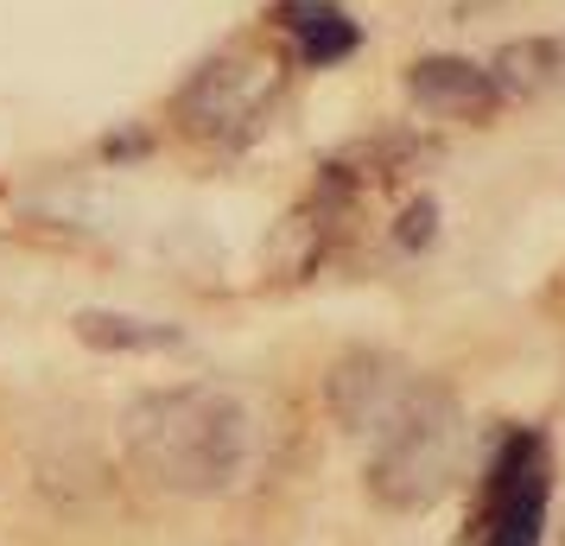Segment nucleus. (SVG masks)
Returning <instances> with one entry per match:
<instances>
[{
    "mask_svg": "<svg viewBox=\"0 0 565 546\" xmlns=\"http://www.w3.org/2000/svg\"><path fill=\"white\" fill-rule=\"evenodd\" d=\"M337 419L369 445V490L387 508H433L463 464L458 400L394 356H350L331 382Z\"/></svg>",
    "mask_w": 565,
    "mask_h": 546,
    "instance_id": "f257e3e1",
    "label": "nucleus"
},
{
    "mask_svg": "<svg viewBox=\"0 0 565 546\" xmlns=\"http://www.w3.org/2000/svg\"><path fill=\"white\" fill-rule=\"evenodd\" d=\"M255 451L242 400L223 388H166L128 414L134 470L172 495H223L242 483Z\"/></svg>",
    "mask_w": 565,
    "mask_h": 546,
    "instance_id": "f03ea898",
    "label": "nucleus"
},
{
    "mask_svg": "<svg viewBox=\"0 0 565 546\" xmlns=\"http://www.w3.org/2000/svg\"><path fill=\"white\" fill-rule=\"evenodd\" d=\"M546 495H553V458L546 439L514 426L495 445L483 477V515H477V546H540L546 527Z\"/></svg>",
    "mask_w": 565,
    "mask_h": 546,
    "instance_id": "7ed1b4c3",
    "label": "nucleus"
},
{
    "mask_svg": "<svg viewBox=\"0 0 565 546\" xmlns=\"http://www.w3.org/2000/svg\"><path fill=\"white\" fill-rule=\"evenodd\" d=\"M267 89H274V64H260V57H223V64H210L204 77H198L184 115H191V128H204V133H223L230 121L255 128L260 108H267Z\"/></svg>",
    "mask_w": 565,
    "mask_h": 546,
    "instance_id": "20e7f679",
    "label": "nucleus"
},
{
    "mask_svg": "<svg viewBox=\"0 0 565 546\" xmlns=\"http://www.w3.org/2000/svg\"><path fill=\"white\" fill-rule=\"evenodd\" d=\"M407 89L426 115H451V121H483L489 108L502 103L489 71L470 64V57H419L407 71Z\"/></svg>",
    "mask_w": 565,
    "mask_h": 546,
    "instance_id": "39448f33",
    "label": "nucleus"
},
{
    "mask_svg": "<svg viewBox=\"0 0 565 546\" xmlns=\"http://www.w3.org/2000/svg\"><path fill=\"white\" fill-rule=\"evenodd\" d=\"M274 26L292 39V52H299V64H337V57L356 52V20L343 13V7H331V0H280V13H274Z\"/></svg>",
    "mask_w": 565,
    "mask_h": 546,
    "instance_id": "423d86ee",
    "label": "nucleus"
},
{
    "mask_svg": "<svg viewBox=\"0 0 565 546\" xmlns=\"http://www.w3.org/2000/svg\"><path fill=\"white\" fill-rule=\"evenodd\" d=\"M559 77H565V45H546V39L509 45V52L495 57V71H489L495 96H534V89H546V83H559Z\"/></svg>",
    "mask_w": 565,
    "mask_h": 546,
    "instance_id": "0eeeda50",
    "label": "nucleus"
},
{
    "mask_svg": "<svg viewBox=\"0 0 565 546\" xmlns=\"http://www.w3.org/2000/svg\"><path fill=\"white\" fill-rule=\"evenodd\" d=\"M77 338L83 343H103V350H166V343H179V331H172V324H140V318L83 312L77 318Z\"/></svg>",
    "mask_w": 565,
    "mask_h": 546,
    "instance_id": "6e6552de",
    "label": "nucleus"
},
{
    "mask_svg": "<svg viewBox=\"0 0 565 546\" xmlns=\"http://www.w3.org/2000/svg\"><path fill=\"white\" fill-rule=\"evenodd\" d=\"M559 546H565V527H559Z\"/></svg>",
    "mask_w": 565,
    "mask_h": 546,
    "instance_id": "1a4fd4ad",
    "label": "nucleus"
}]
</instances>
